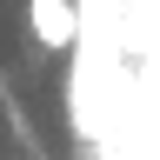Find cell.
I'll use <instances>...</instances> for the list:
<instances>
[{"label": "cell", "instance_id": "obj_1", "mask_svg": "<svg viewBox=\"0 0 160 160\" xmlns=\"http://www.w3.org/2000/svg\"><path fill=\"white\" fill-rule=\"evenodd\" d=\"M27 33H33V47H73L80 40V0H27Z\"/></svg>", "mask_w": 160, "mask_h": 160}]
</instances>
